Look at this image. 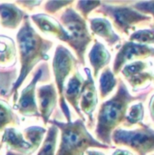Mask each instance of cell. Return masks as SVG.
<instances>
[{
    "label": "cell",
    "mask_w": 154,
    "mask_h": 155,
    "mask_svg": "<svg viewBox=\"0 0 154 155\" xmlns=\"http://www.w3.org/2000/svg\"><path fill=\"white\" fill-rule=\"evenodd\" d=\"M149 112L152 121L154 123V94L152 95L150 102H149Z\"/></svg>",
    "instance_id": "29"
},
{
    "label": "cell",
    "mask_w": 154,
    "mask_h": 155,
    "mask_svg": "<svg viewBox=\"0 0 154 155\" xmlns=\"http://www.w3.org/2000/svg\"><path fill=\"white\" fill-rule=\"evenodd\" d=\"M0 145H1V143H0ZM0 148H1V146H0Z\"/></svg>",
    "instance_id": "33"
},
{
    "label": "cell",
    "mask_w": 154,
    "mask_h": 155,
    "mask_svg": "<svg viewBox=\"0 0 154 155\" xmlns=\"http://www.w3.org/2000/svg\"><path fill=\"white\" fill-rule=\"evenodd\" d=\"M59 135V129L51 124L47 129L45 137L42 143L41 148L36 155H56V146Z\"/></svg>",
    "instance_id": "21"
},
{
    "label": "cell",
    "mask_w": 154,
    "mask_h": 155,
    "mask_svg": "<svg viewBox=\"0 0 154 155\" xmlns=\"http://www.w3.org/2000/svg\"><path fill=\"white\" fill-rule=\"evenodd\" d=\"M149 57H154L153 47L132 41H126L123 44L115 55L113 72L117 75L126 64L135 61H143Z\"/></svg>",
    "instance_id": "10"
},
{
    "label": "cell",
    "mask_w": 154,
    "mask_h": 155,
    "mask_svg": "<svg viewBox=\"0 0 154 155\" xmlns=\"http://www.w3.org/2000/svg\"><path fill=\"white\" fill-rule=\"evenodd\" d=\"M26 13L15 3L0 4V25L2 27L14 30L19 27Z\"/></svg>",
    "instance_id": "17"
},
{
    "label": "cell",
    "mask_w": 154,
    "mask_h": 155,
    "mask_svg": "<svg viewBox=\"0 0 154 155\" xmlns=\"http://www.w3.org/2000/svg\"><path fill=\"white\" fill-rule=\"evenodd\" d=\"M30 18L42 33L53 35L54 37L59 39L64 43H69L70 37L67 31L55 18L47 14L42 13L32 15Z\"/></svg>",
    "instance_id": "14"
},
{
    "label": "cell",
    "mask_w": 154,
    "mask_h": 155,
    "mask_svg": "<svg viewBox=\"0 0 154 155\" xmlns=\"http://www.w3.org/2000/svg\"><path fill=\"white\" fill-rule=\"evenodd\" d=\"M153 155H154V154H153Z\"/></svg>",
    "instance_id": "35"
},
{
    "label": "cell",
    "mask_w": 154,
    "mask_h": 155,
    "mask_svg": "<svg viewBox=\"0 0 154 155\" xmlns=\"http://www.w3.org/2000/svg\"><path fill=\"white\" fill-rule=\"evenodd\" d=\"M86 153H87V155H105L103 153L99 152V151H95V150H88Z\"/></svg>",
    "instance_id": "31"
},
{
    "label": "cell",
    "mask_w": 154,
    "mask_h": 155,
    "mask_svg": "<svg viewBox=\"0 0 154 155\" xmlns=\"http://www.w3.org/2000/svg\"><path fill=\"white\" fill-rule=\"evenodd\" d=\"M50 79L49 66L47 63L41 64L33 73V76L29 84L21 91L16 104L15 109L25 117H40V113L36 104L35 90L39 82L48 81Z\"/></svg>",
    "instance_id": "9"
},
{
    "label": "cell",
    "mask_w": 154,
    "mask_h": 155,
    "mask_svg": "<svg viewBox=\"0 0 154 155\" xmlns=\"http://www.w3.org/2000/svg\"><path fill=\"white\" fill-rule=\"evenodd\" d=\"M112 143L130 148L138 155H148L154 152V130L144 124L133 130L117 128L112 134Z\"/></svg>",
    "instance_id": "8"
},
{
    "label": "cell",
    "mask_w": 154,
    "mask_h": 155,
    "mask_svg": "<svg viewBox=\"0 0 154 155\" xmlns=\"http://www.w3.org/2000/svg\"><path fill=\"white\" fill-rule=\"evenodd\" d=\"M145 99V95H133L125 83L120 79L115 94L109 100L103 102L97 114L95 126V136L97 140L108 146L112 144V134L123 124L130 104L134 101Z\"/></svg>",
    "instance_id": "2"
},
{
    "label": "cell",
    "mask_w": 154,
    "mask_h": 155,
    "mask_svg": "<svg viewBox=\"0 0 154 155\" xmlns=\"http://www.w3.org/2000/svg\"><path fill=\"white\" fill-rule=\"evenodd\" d=\"M57 94L54 83L41 85L37 88V106L40 116L45 125L48 124L53 113L56 109L58 102Z\"/></svg>",
    "instance_id": "13"
},
{
    "label": "cell",
    "mask_w": 154,
    "mask_h": 155,
    "mask_svg": "<svg viewBox=\"0 0 154 155\" xmlns=\"http://www.w3.org/2000/svg\"><path fill=\"white\" fill-rule=\"evenodd\" d=\"M111 54L105 47V45L95 39L88 54L89 63L93 68V79H96L100 72L108 66V64L111 62Z\"/></svg>",
    "instance_id": "18"
},
{
    "label": "cell",
    "mask_w": 154,
    "mask_h": 155,
    "mask_svg": "<svg viewBox=\"0 0 154 155\" xmlns=\"http://www.w3.org/2000/svg\"><path fill=\"white\" fill-rule=\"evenodd\" d=\"M51 124L55 125L61 133L60 144L56 155H84L90 149H111L100 143L88 131L84 121L77 119L72 122H61L50 120Z\"/></svg>",
    "instance_id": "3"
},
{
    "label": "cell",
    "mask_w": 154,
    "mask_h": 155,
    "mask_svg": "<svg viewBox=\"0 0 154 155\" xmlns=\"http://www.w3.org/2000/svg\"><path fill=\"white\" fill-rule=\"evenodd\" d=\"M19 124L20 120L18 116L5 101L0 99V132L8 128L9 125H13L15 128Z\"/></svg>",
    "instance_id": "22"
},
{
    "label": "cell",
    "mask_w": 154,
    "mask_h": 155,
    "mask_svg": "<svg viewBox=\"0 0 154 155\" xmlns=\"http://www.w3.org/2000/svg\"><path fill=\"white\" fill-rule=\"evenodd\" d=\"M137 11L152 17L154 20V1H139L132 5Z\"/></svg>",
    "instance_id": "27"
},
{
    "label": "cell",
    "mask_w": 154,
    "mask_h": 155,
    "mask_svg": "<svg viewBox=\"0 0 154 155\" xmlns=\"http://www.w3.org/2000/svg\"><path fill=\"white\" fill-rule=\"evenodd\" d=\"M150 65L144 61H135L126 64L121 74L128 82L133 91L146 86L153 81V73L149 69Z\"/></svg>",
    "instance_id": "12"
},
{
    "label": "cell",
    "mask_w": 154,
    "mask_h": 155,
    "mask_svg": "<svg viewBox=\"0 0 154 155\" xmlns=\"http://www.w3.org/2000/svg\"><path fill=\"white\" fill-rule=\"evenodd\" d=\"M96 13L109 17L115 28L124 35H129L131 29L136 25L149 22L152 19L151 16L137 11L133 5L111 2H102Z\"/></svg>",
    "instance_id": "7"
},
{
    "label": "cell",
    "mask_w": 154,
    "mask_h": 155,
    "mask_svg": "<svg viewBox=\"0 0 154 155\" xmlns=\"http://www.w3.org/2000/svg\"><path fill=\"white\" fill-rule=\"evenodd\" d=\"M77 64L78 60L65 46L62 45H58L56 46L53 58L52 68L54 76V84L59 94V105L66 122H72V115L64 96L65 82L67 81L68 76L75 71Z\"/></svg>",
    "instance_id": "6"
},
{
    "label": "cell",
    "mask_w": 154,
    "mask_h": 155,
    "mask_svg": "<svg viewBox=\"0 0 154 155\" xmlns=\"http://www.w3.org/2000/svg\"><path fill=\"white\" fill-rule=\"evenodd\" d=\"M16 46L7 35H0V68H11L16 64Z\"/></svg>",
    "instance_id": "19"
},
{
    "label": "cell",
    "mask_w": 154,
    "mask_h": 155,
    "mask_svg": "<svg viewBox=\"0 0 154 155\" xmlns=\"http://www.w3.org/2000/svg\"><path fill=\"white\" fill-rule=\"evenodd\" d=\"M16 44L20 58V71L17 78L11 87L9 95L13 96L14 104L18 100V91L26 77L40 62L49 60V51L54 42L44 38L33 27L28 15L24 18L22 26L16 34Z\"/></svg>",
    "instance_id": "1"
},
{
    "label": "cell",
    "mask_w": 154,
    "mask_h": 155,
    "mask_svg": "<svg viewBox=\"0 0 154 155\" xmlns=\"http://www.w3.org/2000/svg\"><path fill=\"white\" fill-rule=\"evenodd\" d=\"M112 155H133L130 151L123 149H116Z\"/></svg>",
    "instance_id": "30"
},
{
    "label": "cell",
    "mask_w": 154,
    "mask_h": 155,
    "mask_svg": "<svg viewBox=\"0 0 154 155\" xmlns=\"http://www.w3.org/2000/svg\"><path fill=\"white\" fill-rule=\"evenodd\" d=\"M89 24L92 33L104 40L108 45L113 46L121 42L120 35L114 31L112 23L107 18H89Z\"/></svg>",
    "instance_id": "16"
},
{
    "label": "cell",
    "mask_w": 154,
    "mask_h": 155,
    "mask_svg": "<svg viewBox=\"0 0 154 155\" xmlns=\"http://www.w3.org/2000/svg\"><path fill=\"white\" fill-rule=\"evenodd\" d=\"M74 3V1H47L44 4V9L47 14L54 15L63 8L71 6Z\"/></svg>",
    "instance_id": "26"
},
{
    "label": "cell",
    "mask_w": 154,
    "mask_h": 155,
    "mask_svg": "<svg viewBox=\"0 0 154 155\" xmlns=\"http://www.w3.org/2000/svg\"><path fill=\"white\" fill-rule=\"evenodd\" d=\"M0 89H1V87H0Z\"/></svg>",
    "instance_id": "34"
},
{
    "label": "cell",
    "mask_w": 154,
    "mask_h": 155,
    "mask_svg": "<svg viewBox=\"0 0 154 155\" xmlns=\"http://www.w3.org/2000/svg\"><path fill=\"white\" fill-rule=\"evenodd\" d=\"M153 82H154V74H153Z\"/></svg>",
    "instance_id": "32"
},
{
    "label": "cell",
    "mask_w": 154,
    "mask_h": 155,
    "mask_svg": "<svg viewBox=\"0 0 154 155\" xmlns=\"http://www.w3.org/2000/svg\"><path fill=\"white\" fill-rule=\"evenodd\" d=\"M102 2L100 1H77L75 3V11L85 20L88 19L89 15L99 8Z\"/></svg>",
    "instance_id": "25"
},
{
    "label": "cell",
    "mask_w": 154,
    "mask_h": 155,
    "mask_svg": "<svg viewBox=\"0 0 154 155\" xmlns=\"http://www.w3.org/2000/svg\"><path fill=\"white\" fill-rule=\"evenodd\" d=\"M42 3H43L42 1H16L15 2V4L19 5V7L20 6L25 7L29 11L34 10L35 7L39 6Z\"/></svg>",
    "instance_id": "28"
},
{
    "label": "cell",
    "mask_w": 154,
    "mask_h": 155,
    "mask_svg": "<svg viewBox=\"0 0 154 155\" xmlns=\"http://www.w3.org/2000/svg\"><path fill=\"white\" fill-rule=\"evenodd\" d=\"M129 41L150 45L154 44V28H145L134 31L129 37Z\"/></svg>",
    "instance_id": "24"
},
{
    "label": "cell",
    "mask_w": 154,
    "mask_h": 155,
    "mask_svg": "<svg viewBox=\"0 0 154 155\" xmlns=\"http://www.w3.org/2000/svg\"><path fill=\"white\" fill-rule=\"evenodd\" d=\"M84 82V78L79 72V70L75 69L73 75L68 79L67 84L64 87V96L66 101L75 111V113L80 116V119L85 121L84 114L80 110V98L82 87Z\"/></svg>",
    "instance_id": "15"
},
{
    "label": "cell",
    "mask_w": 154,
    "mask_h": 155,
    "mask_svg": "<svg viewBox=\"0 0 154 155\" xmlns=\"http://www.w3.org/2000/svg\"><path fill=\"white\" fill-rule=\"evenodd\" d=\"M60 23L69 35L68 45L74 51L78 63L85 65V54L93 36L89 31L87 22L73 6H69L60 15Z\"/></svg>",
    "instance_id": "5"
},
{
    "label": "cell",
    "mask_w": 154,
    "mask_h": 155,
    "mask_svg": "<svg viewBox=\"0 0 154 155\" xmlns=\"http://www.w3.org/2000/svg\"><path fill=\"white\" fill-rule=\"evenodd\" d=\"M144 118V106L142 102L133 104L129 107L123 124L126 127L143 124Z\"/></svg>",
    "instance_id": "23"
},
{
    "label": "cell",
    "mask_w": 154,
    "mask_h": 155,
    "mask_svg": "<svg viewBox=\"0 0 154 155\" xmlns=\"http://www.w3.org/2000/svg\"><path fill=\"white\" fill-rule=\"evenodd\" d=\"M46 129L30 126L20 132L15 127L4 130L1 144L5 147V155H33L42 145Z\"/></svg>",
    "instance_id": "4"
},
{
    "label": "cell",
    "mask_w": 154,
    "mask_h": 155,
    "mask_svg": "<svg viewBox=\"0 0 154 155\" xmlns=\"http://www.w3.org/2000/svg\"><path fill=\"white\" fill-rule=\"evenodd\" d=\"M118 84V79L110 67H105L99 77V93L102 99L111 94Z\"/></svg>",
    "instance_id": "20"
},
{
    "label": "cell",
    "mask_w": 154,
    "mask_h": 155,
    "mask_svg": "<svg viewBox=\"0 0 154 155\" xmlns=\"http://www.w3.org/2000/svg\"><path fill=\"white\" fill-rule=\"evenodd\" d=\"M84 72L86 74V79H84L82 87L79 105L82 114H84L88 118L89 127L92 128L94 122L93 114L98 104V94L91 70L85 67Z\"/></svg>",
    "instance_id": "11"
}]
</instances>
